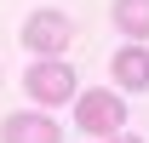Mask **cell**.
I'll list each match as a JSON object with an SVG mask.
<instances>
[{"mask_svg":"<svg viewBox=\"0 0 149 143\" xmlns=\"http://www.w3.org/2000/svg\"><path fill=\"white\" fill-rule=\"evenodd\" d=\"M74 103V132H86V137H115L120 126H126V103H120V92H80V97H69Z\"/></svg>","mask_w":149,"mask_h":143,"instance_id":"cell-1","label":"cell"},{"mask_svg":"<svg viewBox=\"0 0 149 143\" xmlns=\"http://www.w3.org/2000/svg\"><path fill=\"white\" fill-rule=\"evenodd\" d=\"M23 46H29L35 57H63V52L74 46V17L57 12V6L29 12V17H23Z\"/></svg>","mask_w":149,"mask_h":143,"instance_id":"cell-2","label":"cell"},{"mask_svg":"<svg viewBox=\"0 0 149 143\" xmlns=\"http://www.w3.org/2000/svg\"><path fill=\"white\" fill-rule=\"evenodd\" d=\"M23 86H29V97H35L40 109H57V103L74 97V69L63 57H35L29 74H23Z\"/></svg>","mask_w":149,"mask_h":143,"instance_id":"cell-3","label":"cell"},{"mask_svg":"<svg viewBox=\"0 0 149 143\" xmlns=\"http://www.w3.org/2000/svg\"><path fill=\"white\" fill-rule=\"evenodd\" d=\"M0 143H63V126L46 109H17L0 120Z\"/></svg>","mask_w":149,"mask_h":143,"instance_id":"cell-4","label":"cell"},{"mask_svg":"<svg viewBox=\"0 0 149 143\" xmlns=\"http://www.w3.org/2000/svg\"><path fill=\"white\" fill-rule=\"evenodd\" d=\"M109 69H115V80H120V92H149V52H143V40H126V46L109 57Z\"/></svg>","mask_w":149,"mask_h":143,"instance_id":"cell-5","label":"cell"},{"mask_svg":"<svg viewBox=\"0 0 149 143\" xmlns=\"http://www.w3.org/2000/svg\"><path fill=\"white\" fill-rule=\"evenodd\" d=\"M115 29L126 40H149V0H115Z\"/></svg>","mask_w":149,"mask_h":143,"instance_id":"cell-6","label":"cell"},{"mask_svg":"<svg viewBox=\"0 0 149 143\" xmlns=\"http://www.w3.org/2000/svg\"><path fill=\"white\" fill-rule=\"evenodd\" d=\"M103 143H143V137H132V132H115V137H103Z\"/></svg>","mask_w":149,"mask_h":143,"instance_id":"cell-7","label":"cell"}]
</instances>
